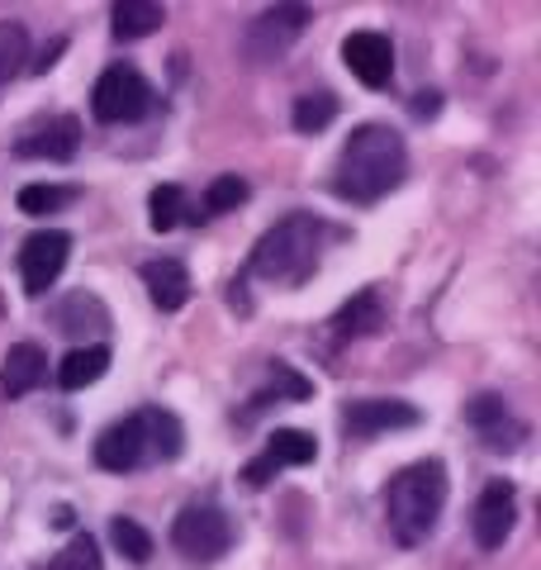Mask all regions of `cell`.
Here are the masks:
<instances>
[{
    "mask_svg": "<svg viewBox=\"0 0 541 570\" xmlns=\"http://www.w3.org/2000/svg\"><path fill=\"white\" fill-rule=\"evenodd\" d=\"M404 176H409L404 134L390 129V124H356L352 138L337 153L333 190L352 205H375L390 190H400Z\"/></svg>",
    "mask_w": 541,
    "mask_h": 570,
    "instance_id": "cell-1",
    "label": "cell"
},
{
    "mask_svg": "<svg viewBox=\"0 0 541 570\" xmlns=\"http://www.w3.org/2000/svg\"><path fill=\"white\" fill-rule=\"evenodd\" d=\"M446 466L437 456L427 461H413V466H404L400 475L390 480L385 490V523L394 532V542L400 547H419L427 542L432 532H437V519L446 509Z\"/></svg>",
    "mask_w": 541,
    "mask_h": 570,
    "instance_id": "cell-2",
    "label": "cell"
},
{
    "mask_svg": "<svg viewBox=\"0 0 541 570\" xmlns=\"http://www.w3.org/2000/svg\"><path fill=\"white\" fill-rule=\"evenodd\" d=\"M323 219L314 214H285L276 228H266L252 247L247 276H257L266 285H304L318 272V253H323Z\"/></svg>",
    "mask_w": 541,
    "mask_h": 570,
    "instance_id": "cell-3",
    "label": "cell"
},
{
    "mask_svg": "<svg viewBox=\"0 0 541 570\" xmlns=\"http://www.w3.org/2000/svg\"><path fill=\"white\" fill-rule=\"evenodd\" d=\"M157 110V91L138 67H105L96 91H90V115L100 124H138Z\"/></svg>",
    "mask_w": 541,
    "mask_h": 570,
    "instance_id": "cell-4",
    "label": "cell"
},
{
    "mask_svg": "<svg viewBox=\"0 0 541 570\" xmlns=\"http://www.w3.org/2000/svg\"><path fill=\"white\" fill-rule=\"evenodd\" d=\"M171 547L186 561H219L233 547V519L219 504H186L171 523Z\"/></svg>",
    "mask_w": 541,
    "mask_h": 570,
    "instance_id": "cell-5",
    "label": "cell"
},
{
    "mask_svg": "<svg viewBox=\"0 0 541 570\" xmlns=\"http://www.w3.org/2000/svg\"><path fill=\"white\" fill-rule=\"evenodd\" d=\"M71 257V234L62 228H39V234H29L24 247H20V281H24V295H48L52 285H58L62 266Z\"/></svg>",
    "mask_w": 541,
    "mask_h": 570,
    "instance_id": "cell-6",
    "label": "cell"
},
{
    "mask_svg": "<svg viewBox=\"0 0 541 570\" xmlns=\"http://www.w3.org/2000/svg\"><path fill=\"white\" fill-rule=\"evenodd\" d=\"M513 523H518L513 480H490V485L480 490V499H475V513H471V532H475L480 551H499L503 542H509Z\"/></svg>",
    "mask_w": 541,
    "mask_h": 570,
    "instance_id": "cell-7",
    "label": "cell"
},
{
    "mask_svg": "<svg viewBox=\"0 0 541 570\" xmlns=\"http://www.w3.org/2000/svg\"><path fill=\"white\" fill-rule=\"evenodd\" d=\"M314 456H318L314 433H304V428H276V433L266 438L262 456H257V461H247V466H243V480H247L252 490H262L276 471H285V466H309Z\"/></svg>",
    "mask_w": 541,
    "mask_h": 570,
    "instance_id": "cell-8",
    "label": "cell"
},
{
    "mask_svg": "<svg viewBox=\"0 0 541 570\" xmlns=\"http://www.w3.org/2000/svg\"><path fill=\"white\" fill-rule=\"evenodd\" d=\"M465 423L475 428L490 452H518L522 442H528V423L513 419V409L503 395H475L465 404Z\"/></svg>",
    "mask_w": 541,
    "mask_h": 570,
    "instance_id": "cell-9",
    "label": "cell"
},
{
    "mask_svg": "<svg viewBox=\"0 0 541 570\" xmlns=\"http://www.w3.org/2000/svg\"><path fill=\"white\" fill-rule=\"evenodd\" d=\"M342 62H347L352 77L361 86H371V91H381V86L394 81V43L375 29L347 33V39H342Z\"/></svg>",
    "mask_w": 541,
    "mask_h": 570,
    "instance_id": "cell-10",
    "label": "cell"
},
{
    "mask_svg": "<svg viewBox=\"0 0 541 570\" xmlns=\"http://www.w3.org/2000/svg\"><path fill=\"white\" fill-rule=\"evenodd\" d=\"M81 148V119L77 115H52L43 124H33L14 138V153L33 157V163H71Z\"/></svg>",
    "mask_w": 541,
    "mask_h": 570,
    "instance_id": "cell-11",
    "label": "cell"
},
{
    "mask_svg": "<svg viewBox=\"0 0 541 570\" xmlns=\"http://www.w3.org/2000/svg\"><path fill=\"white\" fill-rule=\"evenodd\" d=\"M142 461H153V456H148V438H142V419L138 414L110 423L96 438V466L100 471L124 475V471H138Z\"/></svg>",
    "mask_w": 541,
    "mask_h": 570,
    "instance_id": "cell-12",
    "label": "cell"
},
{
    "mask_svg": "<svg viewBox=\"0 0 541 570\" xmlns=\"http://www.w3.org/2000/svg\"><path fill=\"white\" fill-rule=\"evenodd\" d=\"M423 414L409 400H356L342 414V428L352 438H375V433H400V428H419Z\"/></svg>",
    "mask_w": 541,
    "mask_h": 570,
    "instance_id": "cell-13",
    "label": "cell"
},
{
    "mask_svg": "<svg viewBox=\"0 0 541 570\" xmlns=\"http://www.w3.org/2000/svg\"><path fill=\"white\" fill-rule=\"evenodd\" d=\"M314 14H309V6H276V10H266L257 24H252V52L257 58H270V52H281L291 39H299L304 33V24H309Z\"/></svg>",
    "mask_w": 541,
    "mask_h": 570,
    "instance_id": "cell-14",
    "label": "cell"
},
{
    "mask_svg": "<svg viewBox=\"0 0 541 570\" xmlns=\"http://www.w3.org/2000/svg\"><path fill=\"white\" fill-rule=\"evenodd\" d=\"M142 285H148V295H153V305L161 314H176L180 305L190 299V272H186V262H176V257H157V262H142Z\"/></svg>",
    "mask_w": 541,
    "mask_h": 570,
    "instance_id": "cell-15",
    "label": "cell"
},
{
    "mask_svg": "<svg viewBox=\"0 0 541 570\" xmlns=\"http://www.w3.org/2000/svg\"><path fill=\"white\" fill-rule=\"evenodd\" d=\"M43 381H48V352L39 343H14L6 352V362H0V390L10 400H20L29 390H39Z\"/></svg>",
    "mask_w": 541,
    "mask_h": 570,
    "instance_id": "cell-16",
    "label": "cell"
},
{
    "mask_svg": "<svg viewBox=\"0 0 541 570\" xmlns=\"http://www.w3.org/2000/svg\"><path fill=\"white\" fill-rule=\"evenodd\" d=\"M381 328H385V299H381V291H356L347 305L333 314V333L342 337V343H352V337H371Z\"/></svg>",
    "mask_w": 541,
    "mask_h": 570,
    "instance_id": "cell-17",
    "label": "cell"
},
{
    "mask_svg": "<svg viewBox=\"0 0 541 570\" xmlns=\"http://www.w3.org/2000/svg\"><path fill=\"white\" fill-rule=\"evenodd\" d=\"M52 324H58V333L67 337H86V333H105L110 328V309L100 305V295L90 291H71L58 309H52Z\"/></svg>",
    "mask_w": 541,
    "mask_h": 570,
    "instance_id": "cell-18",
    "label": "cell"
},
{
    "mask_svg": "<svg viewBox=\"0 0 541 570\" xmlns=\"http://www.w3.org/2000/svg\"><path fill=\"white\" fill-rule=\"evenodd\" d=\"M138 419H142V438H148L153 461H176L180 452H186V428H180V419L171 414V409L148 404V409H138Z\"/></svg>",
    "mask_w": 541,
    "mask_h": 570,
    "instance_id": "cell-19",
    "label": "cell"
},
{
    "mask_svg": "<svg viewBox=\"0 0 541 570\" xmlns=\"http://www.w3.org/2000/svg\"><path fill=\"white\" fill-rule=\"evenodd\" d=\"M105 371H110V347L105 343H86V347H71L58 366V385L62 390H86L96 385Z\"/></svg>",
    "mask_w": 541,
    "mask_h": 570,
    "instance_id": "cell-20",
    "label": "cell"
},
{
    "mask_svg": "<svg viewBox=\"0 0 541 570\" xmlns=\"http://www.w3.org/2000/svg\"><path fill=\"white\" fill-rule=\"evenodd\" d=\"M314 395V381H304L299 371L291 366V362H270V371H266V385L257 390V395L247 400V414H257V409H266L270 400H309Z\"/></svg>",
    "mask_w": 541,
    "mask_h": 570,
    "instance_id": "cell-21",
    "label": "cell"
},
{
    "mask_svg": "<svg viewBox=\"0 0 541 570\" xmlns=\"http://www.w3.org/2000/svg\"><path fill=\"white\" fill-rule=\"evenodd\" d=\"M110 20H115V39L134 43V39H148L153 29L167 24V10L153 6V0H119L110 10Z\"/></svg>",
    "mask_w": 541,
    "mask_h": 570,
    "instance_id": "cell-22",
    "label": "cell"
},
{
    "mask_svg": "<svg viewBox=\"0 0 541 570\" xmlns=\"http://www.w3.org/2000/svg\"><path fill=\"white\" fill-rule=\"evenodd\" d=\"M29 62V29L20 20H0V86L14 81Z\"/></svg>",
    "mask_w": 541,
    "mask_h": 570,
    "instance_id": "cell-23",
    "label": "cell"
},
{
    "mask_svg": "<svg viewBox=\"0 0 541 570\" xmlns=\"http://www.w3.org/2000/svg\"><path fill=\"white\" fill-rule=\"evenodd\" d=\"M333 119H337V96H333V91L299 96V100H295V115H291V124H295L299 134H323Z\"/></svg>",
    "mask_w": 541,
    "mask_h": 570,
    "instance_id": "cell-24",
    "label": "cell"
},
{
    "mask_svg": "<svg viewBox=\"0 0 541 570\" xmlns=\"http://www.w3.org/2000/svg\"><path fill=\"white\" fill-rule=\"evenodd\" d=\"M110 542H115L119 557H129L134 566L153 561V532L142 528L138 519H115V523H110Z\"/></svg>",
    "mask_w": 541,
    "mask_h": 570,
    "instance_id": "cell-25",
    "label": "cell"
},
{
    "mask_svg": "<svg viewBox=\"0 0 541 570\" xmlns=\"http://www.w3.org/2000/svg\"><path fill=\"white\" fill-rule=\"evenodd\" d=\"M180 214H190L186 209V190L180 186H157L148 195V224L157 228V234H171V228L180 224Z\"/></svg>",
    "mask_w": 541,
    "mask_h": 570,
    "instance_id": "cell-26",
    "label": "cell"
},
{
    "mask_svg": "<svg viewBox=\"0 0 541 570\" xmlns=\"http://www.w3.org/2000/svg\"><path fill=\"white\" fill-rule=\"evenodd\" d=\"M247 181H243V176H214V181H209V190H205V214H200V219H214V214H228V209H238L243 200H247Z\"/></svg>",
    "mask_w": 541,
    "mask_h": 570,
    "instance_id": "cell-27",
    "label": "cell"
},
{
    "mask_svg": "<svg viewBox=\"0 0 541 570\" xmlns=\"http://www.w3.org/2000/svg\"><path fill=\"white\" fill-rule=\"evenodd\" d=\"M48 570H105V561H100V547H96V538L90 532H77L58 557L48 561Z\"/></svg>",
    "mask_w": 541,
    "mask_h": 570,
    "instance_id": "cell-28",
    "label": "cell"
},
{
    "mask_svg": "<svg viewBox=\"0 0 541 570\" xmlns=\"http://www.w3.org/2000/svg\"><path fill=\"white\" fill-rule=\"evenodd\" d=\"M71 200H77V190L71 186H24L20 190V209L24 214H58Z\"/></svg>",
    "mask_w": 541,
    "mask_h": 570,
    "instance_id": "cell-29",
    "label": "cell"
},
{
    "mask_svg": "<svg viewBox=\"0 0 541 570\" xmlns=\"http://www.w3.org/2000/svg\"><path fill=\"white\" fill-rule=\"evenodd\" d=\"M437 110H442V96H437V91H423V96H413V115H419V119H432Z\"/></svg>",
    "mask_w": 541,
    "mask_h": 570,
    "instance_id": "cell-30",
    "label": "cell"
},
{
    "mask_svg": "<svg viewBox=\"0 0 541 570\" xmlns=\"http://www.w3.org/2000/svg\"><path fill=\"white\" fill-rule=\"evenodd\" d=\"M62 48H67V43H52V48L43 52V58H39V62H33V71H48V67H52V58H58V52H62Z\"/></svg>",
    "mask_w": 541,
    "mask_h": 570,
    "instance_id": "cell-31",
    "label": "cell"
}]
</instances>
